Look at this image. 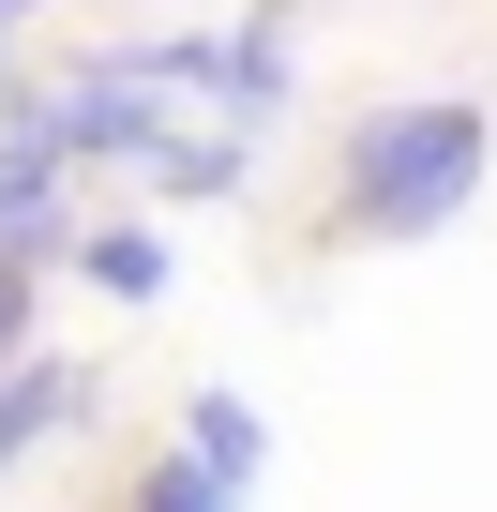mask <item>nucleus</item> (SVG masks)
<instances>
[{
	"label": "nucleus",
	"mask_w": 497,
	"mask_h": 512,
	"mask_svg": "<svg viewBox=\"0 0 497 512\" xmlns=\"http://www.w3.org/2000/svg\"><path fill=\"white\" fill-rule=\"evenodd\" d=\"M497 166V121L467 91H422V106H362L332 136V181H317V241L332 256H392V241H437Z\"/></svg>",
	"instance_id": "nucleus-1"
},
{
	"label": "nucleus",
	"mask_w": 497,
	"mask_h": 512,
	"mask_svg": "<svg viewBox=\"0 0 497 512\" xmlns=\"http://www.w3.org/2000/svg\"><path fill=\"white\" fill-rule=\"evenodd\" d=\"M91 407H106V362H76V347L0 362V482H31L61 437H91Z\"/></svg>",
	"instance_id": "nucleus-2"
},
{
	"label": "nucleus",
	"mask_w": 497,
	"mask_h": 512,
	"mask_svg": "<svg viewBox=\"0 0 497 512\" xmlns=\"http://www.w3.org/2000/svg\"><path fill=\"white\" fill-rule=\"evenodd\" d=\"M76 181H91V166H61L46 136L0 121V256H61V241H76Z\"/></svg>",
	"instance_id": "nucleus-3"
},
{
	"label": "nucleus",
	"mask_w": 497,
	"mask_h": 512,
	"mask_svg": "<svg viewBox=\"0 0 497 512\" xmlns=\"http://www.w3.org/2000/svg\"><path fill=\"white\" fill-rule=\"evenodd\" d=\"M61 272H76V287H106V302H166V226H136V211H76Z\"/></svg>",
	"instance_id": "nucleus-4"
},
{
	"label": "nucleus",
	"mask_w": 497,
	"mask_h": 512,
	"mask_svg": "<svg viewBox=\"0 0 497 512\" xmlns=\"http://www.w3.org/2000/svg\"><path fill=\"white\" fill-rule=\"evenodd\" d=\"M181 452H196V467H211L226 497L272 467V437H257V407H241V392H181Z\"/></svg>",
	"instance_id": "nucleus-5"
},
{
	"label": "nucleus",
	"mask_w": 497,
	"mask_h": 512,
	"mask_svg": "<svg viewBox=\"0 0 497 512\" xmlns=\"http://www.w3.org/2000/svg\"><path fill=\"white\" fill-rule=\"evenodd\" d=\"M46 347V256H0V362Z\"/></svg>",
	"instance_id": "nucleus-6"
},
{
	"label": "nucleus",
	"mask_w": 497,
	"mask_h": 512,
	"mask_svg": "<svg viewBox=\"0 0 497 512\" xmlns=\"http://www.w3.org/2000/svg\"><path fill=\"white\" fill-rule=\"evenodd\" d=\"M16 31H31V0H0V46H16Z\"/></svg>",
	"instance_id": "nucleus-7"
}]
</instances>
